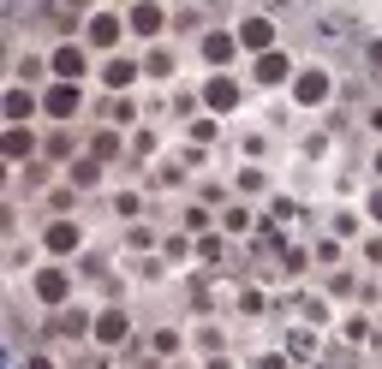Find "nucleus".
<instances>
[{
	"label": "nucleus",
	"instance_id": "nucleus-3",
	"mask_svg": "<svg viewBox=\"0 0 382 369\" xmlns=\"http://www.w3.org/2000/svg\"><path fill=\"white\" fill-rule=\"evenodd\" d=\"M233 102H239V90H233L227 78H215V83H209V108L221 113V108H233Z\"/></svg>",
	"mask_w": 382,
	"mask_h": 369
},
{
	"label": "nucleus",
	"instance_id": "nucleus-10",
	"mask_svg": "<svg viewBox=\"0 0 382 369\" xmlns=\"http://www.w3.org/2000/svg\"><path fill=\"white\" fill-rule=\"evenodd\" d=\"M6 113H12V120H24V113H30V95L12 90V95H6Z\"/></svg>",
	"mask_w": 382,
	"mask_h": 369
},
{
	"label": "nucleus",
	"instance_id": "nucleus-1",
	"mask_svg": "<svg viewBox=\"0 0 382 369\" xmlns=\"http://www.w3.org/2000/svg\"><path fill=\"white\" fill-rule=\"evenodd\" d=\"M96 340H108V345H114V340H126V316H120V310L96 316Z\"/></svg>",
	"mask_w": 382,
	"mask_h": 369
},
{
	"label": "nucleus",
	"instance_id": "nucleus-14",
	"mask_svg": "<svg viewBox=\"0 0 382 369\" xmlns=\"http://www.w3.org/2000/svg\"><path fill=\"white\" fill-rule=\"evenodd\" d=\"M376 167H382V155H376Z\"/></svg>",
	"mask_w": 382,
	"mask_h": 369
},
{
	"label": "nucleus",
	"instance_id": "nucleus-2",
	"mask_svg": "<svg viewBox=\"0 0 382 369\" xmlns=\"http://www.w3.org/2000/svg\"><path fill=\"white\" fill-rule=\"evenodd\" d=\"M72 108H78V90H72V83H60V90H48V113H60V120H66Z\"/></svg>",
	"mask_w": 382,
	"mask_h": 369
},
{
	"label": "nucleus",
	"instance_id": "nucleus-7",
	"mask_svg": "<svg viewBox=\"0 0 382 369\" xmlns=\"http://www.w3.org/2000/svg\"><path fill=\"white\" fill-rule=\"evenodd\" d=\"M203 54H209V60H215V66H221V60H227V54H233V42H227V36H209V42H203Z\"/></svg>",
	"mask_w": 382,
	"mask_h": 369
},
{
	"label": "nucleus",
	"instance_id": "nucleus-13",
	"mask_svg": "<svg viewBox=\"0 0 382 369\" xmlns=\"http://www.w3.org/2000/svg\"><path fill=\"white\" fill-rule=\"evenodd\" d=\"M371 214H376V221H382V191H376V203H371Z\"/></svg>",
	"mask_w": 382,
	"mask_h": 369
},
{
	"label": "nucleus",
	"instance_id": "nucleus-9",
	"mask_svg": "<svg viewBox=\"0 0 382 369\" xmlns=\"http://www.w3.org/2000/svg\"><path fill=\"white\" fill-rule=\"evenodd\" d=\"M90 36H96V42H114V36H120V24H114V19H96Z\"/></svg>",
	"mask_w": 382,
	"mask_h": 369
},
{
	"label": "nucleus",
	"instance_id": "nucleus-11",
	"mask_svg": "<svg viewBox=\"0 0 382 369\" xmlns=\"http://www.w3.org/2000/svg\"><path fill=\"white\" fill-rule=\"evenodd\" d=\"M6 155H12V161L30 155V137H24V131H12V137H6Z\"/></svg>",
	"mask_w": 382,
	"mask_h": 369
},
{
	"label": "nucleus",
	"instance_id": "nucleus-5",
	"mask_svg": "<svg viewBox=\"0 0 382 369\" xmlns=\"http://www.w3.org/2000/svg\"><path fill=\"white\" fill-rule=\"evenodd\" d=\"M72 244H78V227H66V221L48 227V250H72Z\"/></svg>",
	"mask_w": 382,
	"mask_h": 369
},
{
	"label": "nucleus",
	"instance_id": "nucleus-6",
	"mask_svg": "<svg viewBox=\"0 0 382 369\" xmlns=\"http://www.w3.org/2000/svg\"><path fill=\"white\" fill-rule=\"evenodd\" d=\"M298 102H323V78H317V72L298 78Z\"/></svg>",
	"mask_w": 382,
	"mask_h": 369
},
{
	"label": "nucleus",
	"instance_id": "nucleus-12",
	"mask_svg": "<svg viewBox=\"0 0 382 369\" xmlns=\"http://www.w3.org/2000/svg\"><path fill=\"white\" fill-rule=\"evenodd\" d=\"M257 72H263V78H281V72H287V60H281V54H263Z\"/></svg>",
	"mask_w": 382,
	"mask_h": 369
},
{
	"label": "nucleus",
	"instance_id": "nucleus-4",
	"mask_svg": "<svg viewBox=\"0 0 382 369\" xmlns=\"http://www.w3.org/2000/svg\"><path fill=\"white\" fill-rule=\"evenodd\" d=\"M36 292H42V304H60V298H66V274H42Z\"/></svg>",
	"mask_w": 382,
	"mask_h": 369
},
{
	"label": "nucleus",
	"instance_id": "nucleus-8",
	"mask_svg": "<svg viewBox=\"0 0 382 369\" xmlns=\"http://www.w3.org/2000/svg\"><path fill=\"white\" fill-rule=\"evenodd\" d=\"M239 36H245V42H251V48H263V42H269V24H263V19H251V24H245V30H239Z\"/></svg>",
	"mask_w": 382,
	"mask_h": 369
}]
</instances>
